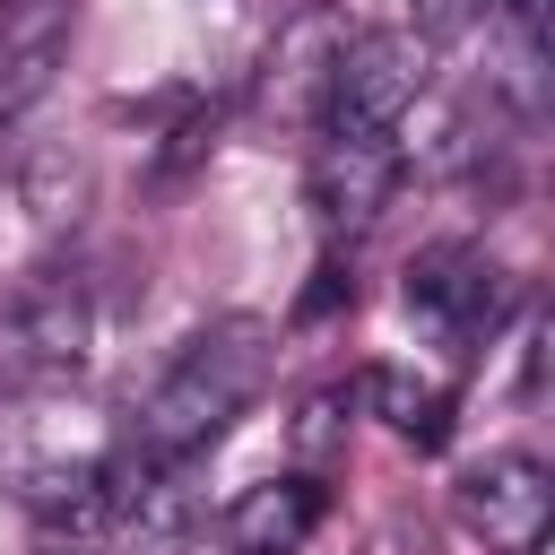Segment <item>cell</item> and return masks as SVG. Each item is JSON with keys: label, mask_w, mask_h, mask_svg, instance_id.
<instances>
[{"label": "cell", "mask_w": 555, "mask_h": 555, "mask_svg": "<svg viewBox=\"0 0 555 555\" xmlns=\"http://www.w3.org/2000/svg\"><path fill=\"white\" fill-rule=\"evenodd\" d=\"M321 512H330L321 477H260L225 503V546L234 555H295L321 529Z\"/></svg>", "instance_id": "cell-7"}, {"label": "cell", "mask_w": 555, "mask_h": 555, "mask_svg": "<svg viewBox=\"0 0 555 555\" xmlns=\"http://www.w3.org/2000/svg\"><path fill=\"white\" fill-rule=\"evenodd\" d=\"M399 173H408L399 130H321L312 139V165H304V199H312L321 243H356L390 208Z\"/></svg>", "instance_id": "cell-3"}, {"label": "cell", "mask_w": 555, "mask_h": 555, "mask_svg": "<svg viewBox=\"0 0 555 555\" xmlns=\"http://www.w3.org/2000/svg\"><path fill=\"white\" fill-rule=\"evenodd\" d=\"M113 486H121V451L113 460H61V468H35L26 477V512L52 538H87V529L113 520Z\"/></svg>", "instance_id": "cell-8"}, {"label": "cell", "mask_w": 555, "mask_h": 555, "mask_svg": "<svg viewBox=\"0 0 555 555\" xmlns=\"http://www.w3.org/2000/svg\"><path fill=\"white\" fill-rule=\"evenodd\" d=\"M0 9H9V0H0Z\"/></svg>", "instance_id": "cell-13"}, {"label": "cell", "mask_w": 555, "mask_h": 555, "mask_svg": "<svg viewBox=\"0 0 555 555\" xmlns=\"http://www.w3.org/2000/svg\"><path fill=\"white\" fill-rule=\"evenodd\" d=\"M269 364H278L269 321H251V312L208 321V330L156 373V390L139 399V416H130V460H199V451L260 399Z\"/></svg>", "instance_id": "cell-1"}, {"label": "cell", "mask_w": 555, "mask_h": 555, "mask_svg": "<svg viewBox=\"0 0 555 555\" xmlns=\"http://www.w3.org/2000/svg\"><path fill=\"white\" fill-rule=\"evenodd\" d=\"M35 555H87V546H78V538H43Z\"/></svg>", "instance_id": "cell-12"}, {"label": "cell", "mask_w": 555, "mask_h": 555, "mask_svg": "<svg viewBox=\"0 0 555 555\" xmlns=\"http://www.w3.org/2000/svg\"><path fill=\"white\" fill-rule=\"evenodd\" d=\"M87 338H95V312H87V286L78 278H43L9 304L0 321V364L26 373V382H61L87 364Z\"/></svg>", "instance_id": "cell-6"}, {"label": "cell", "mask_w": 555, "mask_h": 555, "mask_svg": "<svg viewBox=\"0 0 555 555\" xmlns=\"http://www.w3.org/2000/svg\"><path fill=\"white\" fill-rule=\"evenodd\" d=\"M451 512L468 538H486V555H538L555 529V468L538 451H494L451 486Z\"/></svg>", "instance_id": "cell-4"}, {"label": "cell", "mask_w": 555, "mask_h": 555, "mask_svg": "<svg viewBox=\"0 0 555 555\" xmlns=\"http://www.w3.org/2000/svg\"><path fill=\"white\" fill-rule=\"evenodd\" d=\"M425 61H434V43L416 26L347 35L330 78H321V130H399L408 104L425 95Z\"/></svg>", "instance_id": "cell-2"}, {"label": "cell", "mask_w": 555, "mask_h": 555, "mask_svg": "<svg viewBox=\"0 0 555 555\" xmlns=\"http://www.w3.org/2000/svg\"><path fill=\"white\" fill-rule=\"evenodd\" d=\"M9 9H17V0H9Z\"/></svg>", "instance_id": "cell-14"}, {"label": "cell", "mask_w": 555, "mask_h": 555, "mask_svg": "<svg viewBox=\"0 0 555 555\" xmlns=\"http://www.w3.org/2000/svg\"><path fill=\"white\" fill-rule=\"evenodd\" d=\"M52 61H61V26H35V35L0 61V121H17V113L52 87Z\"/></svg>", "instance_id": "cell-10"}, {"label": "cell", "mask_w": 555, "mask_h": 555, "mask_svg": "<svg viewBox=\"0 0 555 555\" xmlns=\"http://www.w3.org/2000/svg\"><path fill=\"white\" fill-rule=\"evenodd\" d=\"M408 312H416L451 356H468V347L503 321V269H494L477 243H434V251L408 260Z\"/></svg>", "instance_id": "cell-5"}, {"label": "cell", "mask_w": 555, "mask_h": 555, "mask_svg": "<svg viewBox=\"0 0 555 555\" xmlns=\"http://www.w3.org/2000/svg\"><path fill=\"white\" fill-rule=\"evenodd\" d=\"M356 399H364L399 442H416V451H442V442H451V390L425 382V373H408V364H373V373H356Z\"/></svg>", "instance_id": "cell-9"}, {"label": "cell", "mask_w": 555, "mask_h": 555, "mask_svg": "<svg viewBox=\"0 0 555 555\" xmlns=\"http://www.w3.org/2000/svg\"><path fill=\"white\" fill-rule=\"evenodd\" d=\"M486 9H494V0H416V35H425V43H451V35H468Z\"/></svg>", "instance_id": "cell-11"}]
</instances>
